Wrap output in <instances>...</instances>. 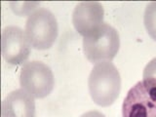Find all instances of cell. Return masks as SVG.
Returning a JSON list of instances; mask_svg holds the SVG:
<instances>
[{"mask_svg":"<svg viewBox=\"0 0 156 117\" xmlns=\"http://www.w3.org/2000/svg\"><path fill=\"white\" fill-rule=\"evenodd\" d=\"M104 18L105 10L100 2L84 1L78 3L73 10L72 23L80 35L87 37L104 23Z\"/></svg>","mask_w":156,"mask_h":117,"instance_id":"obj_7","label":"cell"},{"mask_svg":"<svg viewBox=\"0 0 156 117\" xmlns=\"http://www.w3.org/2000/svg\"><path fill=\"white\" fill-rule=\"evenodd\" d=\"M2 117H35L34 98L23 89H17L5 98L1 105Z\"/></svg>","mask_w":156,"mask_h":117,"instance_id":"obj_8","label":"cell"},{"mask_svg":"<svg viewBox=\"0 0 156 117\" xmlns=\"http://www.w3.org/2000/svg\"><path fill=\"white\" fill-rule=\"evenodd\" d=\"M144 79H156V58L146 65L144 70Z\"/></svg>","mask_w":156,"mask_h":117,"instance_id":"obj_10","label":"cell"},{"mask_svg":"<svg viewBox=\"0 0 156 117\" xmlns=\"http://www.w3.org/2000/svg\"><path fill=\"white\" fill-rule=\"evenodd\" d=\"M80 117H105V114H102L100 111L91 110V111L86 112L84 114H82Z\"/></svg>","mask_w":156,"mask_h":117,"instance_id":"obj_11","label":"cell"},{"mask_svg":"<svg viewBox=\"0 0 156 117\" xmlns=\"http://www.w3.org/2000/svg\"><path fill=\"white\" fill-rule=\"evenodd\" d=\"M144 23L149 36L156 41V1L150 2L145 8Z\"/></svg>","mask_w":156,"mask_h":117,"instance_id":"obj_9","label":"cell"},{"mask_svg":"<svg viewBox=\"0 0 156 117\" xmlns=\"http://www.w3.org/2000/svg\"><path fill=\"white\" fill-rule=\"evenodd\" d=\"M89 93L96 105L105 107L111 105L119 97L121 76L111 62L97 63L88 79Z\"/></svg>","mask_w":156,"mask_h":117,"instance_id":"obj_1","label":"cell"},{"mask_svg":"<svg viewBox=\"0 0 156 117\" xmlns=\"http://www.w3.org/2000/svg\"><path fill=\"white\" fill-rule=\"evenodd\" d=\"M24 32L32 48L36 50L50 49L58 34L55 15L46 8L36 9L28 15Z\"/></svg>","mask_w":156,"mask_h":117,"instance_id":"obj_3","label":"cell"},{"mask_svg":"<svg viewBox=\"0 0 156 117\" xmlns=\"http://www.w3.org/2000/svg\"><path fill=\"white\" fill-rule=\"evenodd\" d=\"M20 85L34 99H44L52 93L55 78L52 69L44 62H27L20 72Z\"/></svg>","mask_w":156,"mask_h":117,"instance_id":"obj_5","label":"cell"},{"mask_svg":"<svg viewBox=\"0 0 156 117\" xmlns=\"http://www.w3.org/2000/svg\"><path fill=\"white\" fill-rule=\"evenodd\" d=\"M120 48L119 33L110 24L104 23L97 30L83 37V52L92 63L111 62Z\"/></svg>","mask_w":156,"mask_h":117,"instance_id":"obj_2","label":"cell"},{"mask_svg":"<svg viewBox=\"0 0 156 117\" xmlns=\"http://www.w3.org/2000/svg\"><path fill=\"white\" fill-rule=\"evenodd\" d=\"M2 55L4 60L12 66L22 65L30 55V44L21 27L10 26L2 30Z\"/></svg>","mask_w":156,"mask_h":117,"instance_id":"obj_6","label":"cell"},{"mask_svg":"<svg viewBox=\"0 0 156 117\" xmlns=\"http://www.w3.org/2000/svg\"><path fill=\"white\" fill-rule=\"evenodd\" d=\"M122 117H156V79H144L129 90Z\"/></svg>","mask_w":156,"mask_h":117,"instance_id":"obj_4","label":"cell"}]
</instances>
